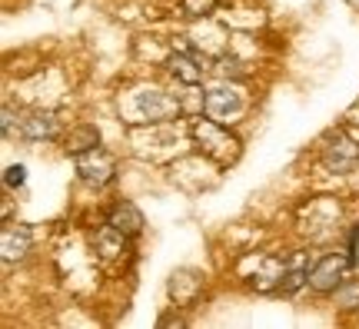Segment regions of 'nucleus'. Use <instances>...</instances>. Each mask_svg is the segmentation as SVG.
Returning a JSON list of instances; mask_svg holds the SVG:
<instances>
[{"instance_id":"obj_1","label":"nucleus","mask_w":359,"mask_h":329,"mask_svg":"<svg viewBox=\"0 0 359 329\" xmlns=\"http://www.w3.org/2000/svg\"><path fill=\"white\" fill-rule=\"evenodd\" d=\"M193 140L200 143V150L210 153L219 163H230V160H236V153H240V140L233 137L219 120H196L193 123Z\"/></svg>"},{"instance_id":"obj_2","label":"nucleus","mask_w":359,"mask_h":329,"mask_svg":"<svg viewBox=\"0 0 359 329\" xmlns=\"http://www.w3.org/2000/svg\"><path fill=\"white\" fill-rule=\"evenodd\" d=\"M133 107H137L140 120H150V123L170 120V116H177L180 110H183L180 100H173L170 93H163V90H150V87H143V90L133 93Z\"/></svg>"},{"instance_id":"obj_3","label":"nucleus","mask_w":359,"mask_h":329,"mask_svg":"<svg viewBox=\"0 0 359 329\" xmlns=\"http://www.w3.org/2000/svg\"><path fill=\"white\" fill-rule=\"evenodd\" d=\"M353 266V260L349 256H323L320 263L309 269V286L316 293H336L343 283H346V269Z\"/></svg>"},{"instance_id":"obj_4","label":"nucleus","mask_w":359,"mask_h":329,"mask_svg":"<svg viewBox=\"0 0 359 329\" xmlns=\"http://www.w3.org/2000/svg\"><path fill=\"white\" fill-rule=\"evenodd\" d=\"M77 173L90 187H107L116 173V163L107 150L93 147V150H87V153H77Z\"/></svg>"},{"instance_id":"obj_5","label":"nucleus","mask_w":359,"mask_h":329,"mask_svg":"<svg viewBox=\"0 0 359 329\" xmlns=\"http://www.w3.org/2000/svg\"><path fill=\"white\" fill-rule=\"evenodd\" d=\"M246 107V97L240 93L236 87H213L206 90V103L203 110L213 120H219V123H226V120H233V116H240Z\"/></svg>"},{"instance_id":"obj_6","label":"nucleus","mask_w":359,"mask_h":329,"mask_svg":"<svg viewBox=\"0 0 359 329\" xmlns=\"http://www.w3.org/2000/svg\"><path fill=\"white\" fill-rule=\"evenodd\" d=\"M356 160H359V147L356 143H349L343 133H336V137L326 143V150H323V163L330 166V170H336V173L353 170Z\"/></svg>"},{"instance_id":"obj_7","label":"nucleus","mask_w":359,"mask_h":329,"mask_svg":"<svg viewBox=\"0 0 359 329\" xmlns=\"http://www.w3.org/2000/svg\"><path fill=\"white\" fill-rule=\"evenodd\" d=\"M200 290H203V276L196 269H177L170 276V296L177 303H193L200 296Z\"/></svg>"},{"instance_id":"obj_8","label":"nucleus","mask_w":359,"mask_h":329,"mask_svg":"<svg viewBox=\"0 0 359 329\" xmlns=\"http://www.w3.org/2000/svg\"><path fill=\"white\" fill-rule=\"evenodd\" d=\"M0 253H4L7 263L24 260V256L30 253V229L27 227H4V233H0Z\"/></svg>"},{"instance_id":"obj_9","label":"nucleus","mask_w":359,"mask_h":329,"mask_svg":"<svg viewBox=\"0 0 359 329\" xmlns=\"http://www.w3.org/2000/svg\"><path fill=\"white\" fill-rule=\"evenodd\" d=\"M114 229H120L123 236H137L143 229V213L137 210V203H116L110 210V220H107Z\"/></svg>"},{"instance_id":"obj_10","label":"nucleus","mask_w":359,"mask_h":329,"mask_svg":"<svg viewBox=\"0 0 359 329\" xmlns=\"http://www.w3.org/2000/svg\"><path fill=\"white\" fill-rule=\"evenodd\" d=\"M57 130H60L57 116L43 114V110H34V114H27V120H24V137L27 140H53Z\"/></svg>"},{"instance_id":"obj_11","label":"nucleus","mask_w":359,"mask_h":329,"mask_svg":"<svg viewBox=\"0 0 359 329\" xmlns=\"http://www.w3.org/2000/svg\"><path fill=\"white\" fill-rule=\"evenodd\" d=\"M167 67H170V76L180 80V83H187V87H196L203 80V70H200V64L193 60L190 53H173L167 60Z\"/></svg>"},{"instance_id":"obj_12","label":"nucleus","mask_w":359,"mask_h":329,"mask_svg":"<svg viewBox=\"0 0 359 329\" xmlns=\"http://www.w3.org/2000/svg\"><path fill=\"white\" fill-rule=\"evenodd\" d=\"M309 283V266H306V256L299 253L293 260V263L286 266V273H283V283H280V290L283 293H296V290H303Z\"/></svg>"},{"instance_id":"obj_13","label":"nucleus","mask_w":359,"mask_h":329,"mask_svg":"<svg viewBox=\"0 0 359 329\" xmlns=\"http://www.w3.org/2000/svg\"><path fill=\"white\" fill-rule=\"evenodd\" d=\"M93 147H100V133L93 127H80L77 133H70V140H67V153H87V150H93Z\"/></svg>"},{"instance_id":"obj_14","label":"nucleus","mask_w":359,"mask_h":329,"mask_svg":"<svg viewBox=\"0 0 359 329\" xmlns=\"http://www.w3.org/2000/svg\"><path fill=\"white\" fill-rule=\"evenodd\" d=\"M336 300L343 309H359V279H346L339 290H336Z\"/></svg>"},{"instance_id":"obj_15","label":"nucleus","mask_w":359,"mask_h":329,"mask_svg":"<svg viewBox=\"0 0 359 329\" xmlns=\"http://www.w3.org/2000/svg\"><path fill=\"white\" fill-rule=\"evenodd\" d=\"M180 11L187 13V17H210V13L217 11V0H183Z\"/></svg>"},{"instance_id":"obj_16","label":"nucleus","mask_w":359,"mask_h":329,"mask_svg":"<svg viewBox=\"0 0 359 329\" xmlns=\"http://www.w3.org/2000/svg\"><path fill=\"white\" fill-rule=\"evenodd\" d=\"M4 183H7L11 190H20V187L27 183V166H24V163L7 166V173H4Z\"/></svg>"},{"instance_id":"obj_17","label":"nucleus","mask_w":359,"mask_h":329,"mask_svg":"<svg viewBox=\"0 0 359 329\" xmlns=\"http://www.w3.org/2000/svg\"><path fill=\"white\" fill-rule=\"evenodd\" d=\"M217 74L219 76H243V64H240L236 57H219Z\"/></svg>"},{"instance_id":"obj_18","label":"nucleus","mask_w":359,"mask_h":329,"mask_svg":"<svg viewBox=\"0 0 359 329\" xmlns=\"http://www.w3.org/2000/svg\"><path fill=\"white\" fill-rule=\"evenodd\" d=\"M11 123H13V114H11V107L4 110V137H11Z\"/></svg>"}]
</instances>
